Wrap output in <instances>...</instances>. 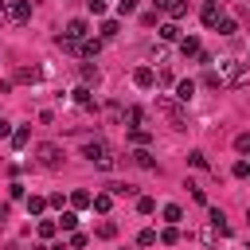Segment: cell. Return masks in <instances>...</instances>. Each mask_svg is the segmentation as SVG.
<instances>
[{
  "label": "cell",
  "mask_w": 250,
  "mask_h": 250,
  "mask_svg": "<svg viewBox=\"0 0 250 250\" xmlns=\"http://www.w3.org/2000/svg\"><path fill=\"white\" fill-rule=\"evenodd\" d=\"M156 109L164 113V121H168L172 129H188V113H184V102H176V98L160 94V98H156Z\"/></svg>",
  "instance_id": "obj_1"
},
{
  "label": "cell",
  "mask_w": 250,
  "mask_h": 250,
  "mask_svg": "<svg viewBox=\"0 0 250 250\" xmlns=\"http://www.w3.org/2000/svg\"><path fill=\"white\" fill-rule=\"evenodd\" d=\"M129 141H133L137 148H141V145L148 148V141H152V133H148V129H129Z\"/></svg>",
  "instance_id": "obj_24"
},
{
  "label": "cell",
  "mask_w": 250,
  "mask_h": 250,
  "mask_svg": "<svg viewBox=\"0 0 250 250\" xmlns=\"http://www.w3.org/2000/svg\"><path fill=\"white\" fill-rule=\"evenodd\" d=\"M156 31H160V39H164V43H180V23H176V20H164Z\"/></svg>",
  "instance_id": "obj_10"
},
{
  "label": "cell",
  "mask_w": 250,
  "mask_h": 250,
  "mask_svg": "<svg viewBox=\"0 0 250 250\" xmlns=\"http://www.w3.org/2000/svg\"><path fill=\"white\" fill-rule=\"evenodd\" d=\"M199 20H203L207 27H215V23L223 20V12H219V4H203V12H199Z\"/></svg>",
  "instance_id": "obj_17"
},
{
  "label": "cell",
  "mask_w": 250,
  "mask_h": 250,
  "mask_svg": "<svg viewBox=\"0 0 250 250\" xmlns=\"http://www.w3.org/2000/svg\"><path fill=\"white\" fill-rule=\"evenodd\" d=\"M180 219H184V207H180V203H164V223H172V227H176Z\"/></svg>",
  "instance_id": "obj_22"
},
{
  "label": "cell",
  "mask_w": 250,
  "mask_h": 250,
  "mask_svg": "<svg viewBox=\"0 0 250 250\" xmlns=\"http://www.w3.org/2000/svg\"><path fill=\"white\" fill-rule=\"evenodd\" d=\"M156 82H160V86H172V70H168V66H164V70H156Z\"/></svg>",
  "instance_id": "obj_41"
},
{
  "label": "cell",
  "mask_w": 250,
  "mask_h": 250,
  "mask_svg": "<svg viewBox=\"0 0 250 250\" xmlns=\"http://www.w3.org/2000/svg\"><path fill=\"white\" fill-rule=\"evenodd\" d=\"M230 172H234L238 180H246V176H250V164H246V160H234V168H230Z\"/></svg>",
  "instance_id": "obj_38"
},
{
  "label": "cell",
  "mask_w": 250,
  "mask_h": 250,
  "mask_svg": "<svg viewBox=\"0 0 250 250\" xmlns=\"http://www.w3.org/2000/svg\"><path fill=\"white\" fill-rule=\"evenodd\" d=\"M156 8H164L168 20H184L188 16V0H156Z\"/></svg>",
  "instance_id": "obj_6"
},
{
  "label": "cell",
  "mask_w": 250,
  "mask_h": 250,
  "mask_svg": "<svg viewBox=\"0 0 250 250\" xmlns=\"http://www.w3.org/2000/svg\"><path fill=\"white\" fill-rule=\"evenodd\" d=\"M117 31H121V23H117V20H102V27H98V35H102V39H117Z\"/></svg>",
  "instance_id": "obj_21"
},
{
  "label": "cell",
  "mask_w": 250,
  "mask_h": 250,
  "mask_svg": "<svg viewBox=\"0 0 250 250\" xmlns=\"http://www.w3.org/2000/svg\"><path fill=\"white\" fill-rule=\"evenodd\" d=\"M199 51H203V47H199L195 35H180V55H184V59H195Z\"/></svg>",
  "instance_id": "obj_12"
},
{
  "label": "cell",
  "mask_w": 250,
  "mask_h": 250,
  "mask_svg": "<svg viewBox=\"0 0 250 250\" xmlns=\"http://www.w3.org/2000/svg\"><path fill=\"white\" fill-rule=\"evenodd\" d=\"M86 8H90V16H105V0H86Z\"/></svg>",
  "instance_id": "obj_40"
},
{
  "label": "cell",
  "mask_w": 250,
  "mask_h": 250,
  "mask_svg": "<svg viewBox=\"0 0 250 250\" xmlns=\"http://www.w3.org/2000/svg\"><path fill=\"white\" fill-rule=\"evenodd\" d=\"M62 203H66V199H62V191H55V195H47V207H59V211H62Z\"/></svg>",
  "instance_id": "obj_42"
},
{
  "label": "cell",
  "mask_w": 250,
  "mask_h": 250,
  "mask_svg": "<svg viewBox=\"0 0 250 250\" xmlns=\"http://www.w3.org/2000/svg\"><path fill=\"white\" fill-rule=\"evenodd\" d=\"M8 20L27 23V20H31V0H12V4H8Z\"/></svg>",
  "instance_id": "obj_5"
},
{
  "label": "cell",
  "mask_w": 250,
  "mask_h": 250,
  "mask_svg": "<svg viewBox=\"0 0 250 250\" xmlns=\"http://www.w3.org/2000/svg\"><path fill=\"white\" fill-rule=\"evenodd\" d=\"M47 211V199L43 195H27V215H43Z\"/></svg>",
  "instance_id": "obj_25"
},
{
  "label": "cell",
  "mask_w": 250,
  "mask_h": 250,
  "mask_svg": "<svg viewBox=\"0 0 250 250\" xmlns=\"http://www.w3.org/2000/svg\"><path fill=\"white\" fill-rule=\"evenodd\" d=\"M74 102H78V105H86V109H94V98H90V86H78V90H74Z\"/></svg>",
  "instance_id": "obj_28"
},
{
  "label": "cell",
  "mask_w": 250,
  "mask_h": 250,
  "mask_svg": "<svg viewBox=\"0 0 250 250\" xmlns=\"http://www.w3.org/2000/svg\"><path fill=\"white\" fill-rule=\"evenodd\" d=\"M62 35H66V39H74V43H82V39L90 35V23L78 16V20H70V23H66V31H62Z\"/></svg>",
  "instance_id": "obj_7"
},
{
  "label": "cell",
  "mask_w": 250,
  "mask_h": 250,
  "mask_svg": "<svg viewBox=\"0 0 250 250\" xmlns=\"http://www.w3.org/2000/svg\"><path fill=\"white\" fill-rule=\"evenodd\" d=\"M98 215H109V207H113V191H98L94 195V203H90Z\"/></svg>",
  "instance_id": "obj_16"
},
{
  "label": "cell",
  "mask_w": 250,
  "mask_h": 250,
  "mask_svg": "<svg viewBox=\"0 0 250 250\" xmlns=\"http://www.w3.org/2000/svg\"><path fill=\"white\" fill-rule=\"evenodd\" d=\"M70 246L78 250V246H86V234H78V230H70Z\"/></svg>",
  "instance_id": "obj_44"
},
{
  "label": "cell",
  "mask_w": 250,
  "mask_h": 250,
  "mask_svg": "<svg viewBox=\"0 0 250 250\" xmlns=\"http://www.w3.org/2000/svg\"><path fill=\"white\" fill-rule=\"evenodd\" d=\"M203 4H219V0H203Z\"/></svg>",
  "instance_id": "obj_47"
},
{
  "label": "cell",
  "mask_w": 250,
  "mask_h": 250,
  "mask_svg": "<svg viewBox=\"0 0 250 250\" xmlns=\"http://www.w3.org/2000/svg\"><path fill=\"white\" fill-rule=\"evenodd\" d=\"M133 164H137V168H148V172H152V168H156V156H152V152H148V148L141 145V148L133 152Z\"/></svg>",
  "instance_id": "obj_15"
},
{
  "label": "cell",
  "mask_w": 250,
  "mask_h": 250,
  "mask_svg": "<svg viewBox=\"0 0 250 250\" xmlns=\"http://www.w3.org/2000/svg\"><path fill=\"white\" fill-rule=\"evenodd\" d=\"M137 242H141V246H156L160 238H156V230H152V227H145V230L137 234Z\"/></svg>",
  "instance_id": "obj_32"
},
{
  "label": "cell",
  "mask_w": 250,
  "mask_h": 250,
  "mask_svg": "<svg viewBox=\"0 0 250 250\" xmlns=\"http://www.w3.org/2000/svg\"><path fill=\"white\" fill-rule=\"evenodd\" d=\"M113 234H117V223L113 219H102L98 223V238H113Z\"/></svg>",
  "instance_id": "obj_30"
},
{
  "label": "cell",
  "mask_w": 250,
  "mask_h": 250,
  "mask_svg": "<svg viewBox=\"0 0 250 250\" xmlns=\"http://www.w3.org/2000/svg\"><path fill=\"white\" fill-rule=\"evenodd\" d=\"M43 66H16V82H39Z\"/></svg>",
  "instance_id": "obj_13"
},
{
  "label": "cell",
  "mask_w": 250,
  "mask_h": 250,
  "mask_svg": "<svg viewBox=\"0 0 250 250\" xmlns=\"http://www.w3.org/2000/svg\"><path fill=\"white\" fill-rule=\"evenodd\" d=\"M12 133H16V129H12V121H4V117H0V141H4V137H12Z\"/></svg>",
  "instance_id": "obj_45"
},
{
  "label": "cell",
  "mask_w": 250,
  "mask_h": 250,
  "mask_svg": "<svg viewBox=\"0 0 250 250\" xmlns=\"http://www.w3.org/2000/svg\"><path fill=\"white\" fill-rule=\"evenodd\" d=\"M191 94H195V82H191V78L176 82V102H184V105H188V102H191Z\"/></svg>",
  "instance_id": "obj_18"
},
{
  "label": "cell",
  "mask_w": 250,
  "mask_h": 250,
  "mask_svg": "<svg viewBox=\"0 0 250 250\" xmlns=\"http://www.w3.org/2000/svg\"><path fill=\"white\" fill-rule=\"evenodd\" d=\"M4 16H8V4H4V0H0V20H4Z\"/></svg>",
  "instance_id": "obj_46"
},
{
  "label": "cell",
  "mask_w": 250,
  "mask_h": 250,
  "mask_svg": "<svg viewBox=\"0 0 250 250\" xmlns=\"http://www.w3.org/2000/svg\"><path fill=\"white\" fill-rule=\"evenodd\" d=\"M246 219H250V211H246Z\"/></svg>",
  "instance_id": "obj_48"
},
{
  "label": "cell",
  "mask_w": 250,
  "mask_h": 250,
  "mask_svg": "<svg viewBox=\"0 0 250 250\" xmlns=\"http://www.w3.org/2000/svg\"><path fill=\"white\" fill-rule=\"evenodd\" d=\"M109 191H113V199H117V195H137L133 184H109Z\"/></svg>",
  "instance_id": "obj_34"
},
{
  "label": "cell",
  "mask_w": 250,
  "mask_h": 250,
  "mask_svg": "<svg viewBox=\"0 0 250 250\" xmlns=\"http://www.w3.org/2000/svg\"><path fill=\"white\" fill-rule=\"evenodd\" d=\"M82 156H86L94 168H102V172L113 168V148H109L105 141H86V145H82Z\"/></svg>",
  "instance_id": "obj_2"
},
{
  "label": "cell",
  "mask_w": 250,
  "mask_h": 250,
  "mask_svg": "<svg viewBox=\"0 0 250 250\" xmlns=\"http://www.w3.org/2000/svg\"><path fill=\"white\" fill-rule=\"evenodd\" d=\"M121 121H129V129H141V121H145V109H141V105H129Z\"/></svg>",
  "instance_id": "obj_20"
},
{
  "label": "cell",
  "mask_w": 250,
  "mask_h": 250,
  "mask_svg": "<svg viewBox=\"0 0 250 250\" xmlns=\"http://www.w3.org/2000/svg\"><path fill=\"white\" fill-rule=\"evenodd\" d=\"M27 137H31L27 129H16V133H12V145H16V148H23V145H27Z\"/></svg>",
  "instance_id": "obj_36"
},
{
  "label": "cell",
  "mask_w": 250,
  "mask_h": 250,
  "mask_svg": "<svg viewBox=\"0 0 250 250\" xmlns=\"http://www.w3.org/2000/svg\"><path fill=\"white\" fill-rule=\"evenodd\" d=\"M117 12H121V16H133V12H137V0H117Z\"/></svg>",
  "instance_id": "obj_39"
},
{
  "label": "cell",
  "mask_w": 250,
  "mask_h": 250,
  "mask_svg": "<svg viewBox=\"0 0 250 250\" xmlns=\"http://www.w3.org/2000/svg\"><path fill=\"white\" fill-rule=\"evenodd\" d=\"M188 188H191V199H195V203H207V195H203V188H195V184H188Z\"/></svg>",
  "instance_id": "obj_43"
},
{
  "label": "cell",
  "mask_w": 250,
  "mask_h": 250,
  "mask_svg": "<svg viewBox=\"0 0 250 250\" xmlns=\"http://www.w3.org/2000/svg\"><path fill=\"white\" fill-rule=\"evenodd\" d=\"M35 230H39V238H55L59 223H55V219H39V227H35Z\"/></svg>",
  "instance_id": "obj_26"
},
{
  "label": "cell",
  "mask_w": 250,
  "mask_h": 250,
  "mask_svg": "<svg viewBox=\"0 0 250 250\" xmlns=\"http://www.w3.org/2000/svg\"><path fill=\"white\" fill-rule=\"evenodd\" d=\"M78 74H82V86H98V82H102V70H98L94 62H82Z\"/></svg>",
  "instance_id": "obj_14"
},
{
  "label": "cell",
  "mask_w": 250,
  "mask_h": 250,
  "mask_svg": "<svg viewBox=\"0 0 250 250\" xmlns=\"http://www.w3.org/2000/svg\"><path fill=\"white\" fill-rule=\"evenodd\" d=\"M203 86H211V90H223V74H219L215 66H207V74H203Z\"/></svg>",
  "instance_id": "obj_23"
},
{
  "label": "cell",
  "mask_w": 250,
  "mask_h": 250,
  "mask_svg": "<svg viewBox=\"0 0 250 250\" xmlns=\"http://www.w3.org/2000/svg\"><path fill=\"white\" fill-rule=\"evenodd\" d=\"M156 238H160V242H164V246H176V242H180V230H176V227H172V223H168V227H164V230H160V234H156Z\"/></svg>",
  "instance_id": "obj_27"
},
{
  "label": "cell",
  "mask_w": 250,
  "mask_h": 250,
  "mask_svg": "<svg viewBox=\"0 0 250 250\" xmlns=\"http://www.w3.org/2000/svg\"><path fill=\"white\" fill-rule=\"evenodd\" d=\"M188 164H191V168H207V156H203V152H199V148H195V152H191V156H188Z\"/></svg>",
  "instance_id": "obj_37"
},
{
  "label": "cell",
  "mask_w": 250,
  "mask_h": 250,
  "mask_svg": "<svg viewBox=\"0 0 250 250\" xmlns=\"http://www.w3.org/2000/svg\"><path fill=\"white\" fill-rule=\"evenodd\" d=\"M90 203H94V191H82V188L70 191V207H74V211H82V207H90Z\"/></svg>",
  "instance_id": "obj_19"
},
{
  "label": "cell",
  "mask_w": 250,
  "mask_h": 250,
  "mask_svg": "<svg viewBox=\"0 0 250 250\" xmlns=\"http://www.w3.org/2000/svg\"><path fill=\"white\" fill-rule=\"evenodd\" d=\"M207 223H211V230H215V234H230V223H227V215H223L219 207H211V211H207Z\"/></svg>",
  "instance_id": "obj_9"
},
{
  "label": "cell",
  "mask_w": 250,
  "mask_h": 250,
  "mask_svg": "<svg viewBox=\"0 0 250 250\" xmlns=\"http://www.w3.org/2000/svg\"><path fill=\"white\" fill-rule=\"evenodd\" d=\"M102 43H105V39H102V35H94V39H90V35H86V39H82V43H78V55H86V59H94V55H98V51H102Z\"/></svg>",
  "instance_id": "obj_11"
},
{
  "label": "cell",
  "mask_w": 250,
  "mask_h": 250,
  "mask_svg": "<svg viewBox=\"0 0 250 250\" xmlns=\"http://www.w3.org/2000/svg\"><path fill=\"white\" fill-rule=\"evenodd\" d=\"M133 86L152 90V86H156V70H152V66H137V70H133Z\"/></svg>",
  "instance_id": "obj_8"
},
{
  "label": "cell",
  "mask_w": 250,
  "mask_h": 250,
  "mask_svg": "<svg viewBox=\"0 0 250 250\" xmlns=\"http://www.w3.org/2000/svg\"><path fill=\"white\" fill-rule=\"evenodd\" d=\"M234 152L238 156H250V133H238L234 137Z\"/></svg>",
  "instance_id": "obj_31"
},
{
  "label": "cell",
  "mask_w": 250,
  "mask_h": 250,
  "mask_svg": "<svg viewBox=\"0 0 250 250\" xmlns=\"http://www.w3.org/2000/svg\"><path fill=\"white\" fill-rule=\"evenodd\" d=\"M137 211H141V215H152V211H156V199L141 195V199H137Z\"/></svg>",
  "instance_id": "obj_35"
},
{
  "label": "cell",
  "mask_w": 250,
  "mask_h": 250,
  "mask_svg": "<svg viewBox=\"0 0 250 250\" xmlns=\"http://www.w3.org/2000/svg\"><path fill=\"white\" fill-rule=\"evenodd\" d=\"M219 74H223V86H250V66H246V62L223 59V62H219Z\"/></svg>",
  "instance_id": "obj_3"
},
{
  "label": "cell",
  "mask_w": 250,
  "mask_h": 250,
  "mask_svg": "<svg viewBox=\"0 0 250 250\" xmlns=\"http://www.w3.org/2000/svg\"><path fill=\"white\" fill-rule=\"evenodd\" d=\"M74 227H78V215L74 211H62L59 215V230H74Z\"/></svg>",
  "instance_id": "obj_29"
},
{
  "label": "cell",
  "mask_w": 250,
  "mask_h": 250,
  "mask_svg": "<svg viewBox=\"0 0 250 250\" xmlns=\"http://www.w3.org/2000/svg\"><path fill=\"white\" fill-rule=\"evenodd\" d=\"M215 27H219V35H234V31H238V23H234V20H227V16H223Z\"/></svg>",
  "instance_id": "obj_33"
},
{
  "label": "cell",
  "mask_w": 250,
  "mask_h": 250,
  "mask_svg": "<svg viewBox=\"0 0 250 250\" xmlns=\"http://www.w3.org/2000/svg\"><path fill=\"white\" fill-rule=\"evenodd\" d=\"M35 160H39L43 168H62V145H55V141L35 145Z\"/></svg>",
  "instance_id": "obj_4"
}]
</instances>
